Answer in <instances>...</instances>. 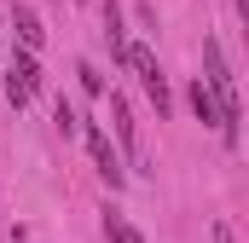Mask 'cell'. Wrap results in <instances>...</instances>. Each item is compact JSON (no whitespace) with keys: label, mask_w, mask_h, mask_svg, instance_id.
Wrapping results in <instances>:
<instances>
[{"label":"cell","mask_w":249,"mask_h":243,"mask_svg":"<svg viewBox=\"0 0 249 243\" xmlns=\"http://www.w3.org/2000/svg\"><path fill=\"white\" fill-rule=\"evenodd\" d=\"M203 87H209V99H214V110H220V139L226 145H238V81H232V69H226V52H220V41L214 35H203Z\"/></svg>","instance_id":"6da1fadb"},{"label":"cell","mask_w":249,"mask_h":243,"mask_svg":"<svg viewBox=\"0 0 249 243\" xmlns=\"http://www.w3.org/2000/svg\"><path fill=\"white\" fill-rule=\"evenodd\" d=\"M122 64H133V75L145 81V93H151L157 116H168V75H162L157 52H151V47H122Z\"/></svg>","instance_id":"7a4b0ae2"},{"label":"cell","mask_w":249,"mask_h":243,"mask_svg":"<svg viewBox=\"0 0 249 243\" xmlns=\"http://www.w3.org/2000/svg\"><path fill=\"white\" fill-rule=\"evenodd\" d=\"M110 122H116V139H122V151L133 156V174H157V168H151V156H145V145H139V122H133V104H127L122 93H110Z\"/></svg>","instance_id":"3957f363"},{"label":"cell","mask_w":249,"mask_h":243,"mask_svg":"<svg viewBox=\"0 0 249 243\" xmlns=\"http://www.w3.org/2000/svg\"><path fill=\"white\" fill-rule=\"evenodd\" d=\"M29 93H41V64H35V52L23 47V52L12 58V75H6V99L23 110V104H29Z\"/></svg>","instance_id":"277c9868"},{"label":"cell","mask_w":249,"mask_h":243,"mask_svg":"<svg viewBox=\"0 0 249 243\" xmlns=\"http://www.w3.org/2000/svg\"><path fill=\"white\" fill-rule=\"evenodd\" d=\"M87 151H93V162H99V174H105V185H110V191H122V185H127V168H122V156L110 151L105 127H93V122H87Z\"/></svg>","instance_id":"5b68a950"},{"label":"cell","mask_w":249,"mask_h":243,"mask_svg":"<svg viewBox=\"0 0 249 243\" xmlns=\"http://www.w3.org/2000/svg\"><path fill=\"white\" fill-rule=\"evenodd\" d=\"M12 23H18V41H23L29 52H41V41H47V35H41V17H35L29 6H18V12H12Z\"/></svg>","instance_id":"8992f818"},{"label":"cell","mask_w":249,"mask_h":243,"mask_svg":"<svg viewBox=\"0 0 249 243\" xmlns=\"http://www.w3.org/2000/svg\"><path fill=\"white\" fill-rule=\"evenodd\" d=\"M191 110H197V122H203V127H220V110H214V99H209V87H203V81H191Z\"/></svg>","instance_id":"52a82bcc"},{"label":"cell","mask_w":249,"mask_h":243,"mask_svg":"<svg viewBox=\"0 0 249 243\" xmlns=\"http://www.w3.org/2000/svg\"><path fill=\"white\" fill-rule=\"evenodd\" d=\"M105 41H110V52L122 58V47H127V35H122V6L116 0H105Z\"/></svg>","instance_id":"ba28073f"},{"label":"cell","mask_w":249,"mask_h":243,"mask_svg":"<svg viewBox=\"0 0 249 243\" xmlns=\"http://www.w3.org/2000/svg\"><path fill=\"white\" fill-rule=\"evenodd\" d=\"M105 238H110V243H145V238L122 220V214H116V208H105Z\"/></svg>","instance_id":"9c48e42d"},{"label":"cell","mask_w":249,"mask_h":243,"mask_svg":"<svg viewBox=\"0 0 249 243\" xmlns=\"http://www.w3.org/2000/svg\"><path fill=\"white\" fill-rule=\"evenodd\" d=\"M53 122H58V133H75V127H81V122H75V110H70V99H58V104H53Z\"/></svg>","instance_id":"30bf717a"},{"label":"cell","mask_w":249,"mask_h":243,"mask_svg":"<svg viewBox=\"0 0 249 243\" xmlns=\"http://www.w3.org/2000/svg\"><path fill=\"white\" fill-rule=\"evenodd\" d=\"M75 75H81V87H87V93H105V75H99L93 64H75Z\"/></svg>","instance_id":"8fae6325"},{"label":"cell","mask_w":249,"mask_h":243,"mask_svg":"<svg viewBox=\"0 0 249 243\" xmlns=\"http://www.w3.org/2000/svg\"><path fill=\"white\" fill-rule=\"evenodd\" d=\"M209 238H214V243H238V238H232V220H214V232H209Z\"/></svg>","instance_id":"7c38bea8"}]
</instances>
